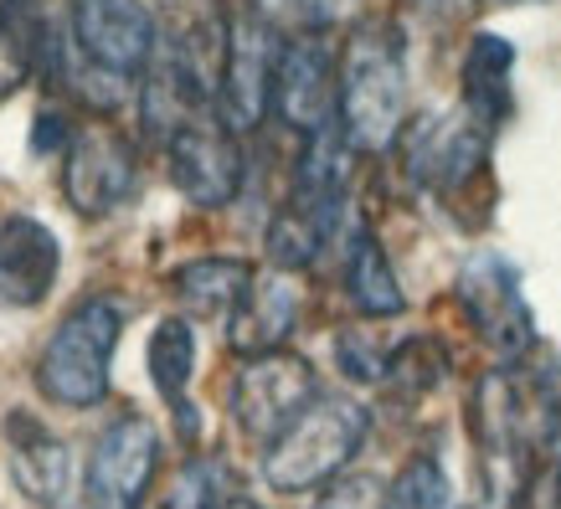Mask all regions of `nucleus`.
Returning <instances> with one entry per match:
<instances>
[{"label": "nucleus", "mask_w": 561, "mask_h": 509, "mask_svg": "<svg viewBox=\"0 0 561 509\" xmlns=\"http://www.w3.org/2000/svg\"><path fill=\"white\" fill-rule=\"evenodd\" d=\"M165 160H171V181L191 206H232L242 190V150L221 114H202L186 129L165 139Z\"/></svg>", "instance_id": "obj_12"}, {"label": "nucleus", "mask_w": 561, "mask_h": 509, "mask_svg": "<svg viewBox=\"0 0 561 509\" xmlns=\"http://www.w3.org/2000/svg\"><path fill=\"white\" fill-rule=\"evenodd\" d=\"M62 247L51 238L47 221L5 217L0 221V299L16 309H36L57 284Z\"/></svg>", "instance_id": "obj_16"}, {"label": "nucleus", "mask_w": 561, "mask_h": 509, "mask_svg": "<svg viewBox=\"0 0 561 509\" xmlns=\"http://www.w3.org/2000/svg\"><path fill=\"white\" fill-rule=\"evenodd\" d=\"M345 293H351L356 314H366V320H397L408 309L402 284H397V273L387 263V247L360 221L351 227V238H345Z\"/></svg>", "instance_id": "obj_18"}, {"label": "nucleus", "mask_w": 561, "mask_h": 509, "mask_svg": "<svg viewBox=\"0 0 561 509\" xmlns=\"http://www.w3.org/2000/svg\"><path fill=\"white\" fill-rule=\"evenodd\" d=\"M387 360H391V345L371 339L366 329H341V335H335V366H341L345 381L376 386V381L387 375Z\"/></svg>", "instance_id": "obj_27"}, {"label": "nucleus", "mask_w": 561, "mask_h": 509, "mask_svg": "<svg viewBox=\"0 0 561 509\" xmlns=\"http://www.w3.org/2000/svg\"><path fill=\"white\" fill-rule=\"evenodd\" d=\"M454 293H459V309H463V320H469V329L500 360H520L536 345V320H530L526 289H520V273H515L511 257H500V253L463 257Z\"/></svg>", "instance_id": "obj_6"}, {"label": "nucleus", "mask_w": 561, "mask_h": 509, "mask_svg": "<svg viewBox=\"0 0 561 509\" xmlns=\"http://www.w3.org/2000/svg\"><path fill=\"white\" fill-rule=\"evenodd\" d=\"M335 114L360 154H381L408 135V57L387 21H360L345 42Z\"/></svg>", "instance_id": "obj_2"}, {"label": "nucleus", "mask_w": 561, "mask_h": 509, "mask_svg": "<svg viewBox=\"0 0 561 509\" xmlns=\"http://www.w3.org/2000/svg\"><path fill=\"white\" fill-rule=\"evenodd\" d=\"M490 160V124H479L469 108L463 114H423L402 135V165H408L412 186L454 196L474 175H484Z\"/></svg>", "instance_id": "obj_8"}, {"label": "nucleus", "mask_w": 561, "mask_h": 509, "mask_svg": "<svg viewBox=\"0 0 561 509\" xmlns=\"http://www.w3.org/2000/svg\"><path fill=\"white\" fill-rule=\"evenodd\" d=\"M278 32L257 5H238L221 21V83L217 114L227 129H257L273 108V72H278Z\"/></svg>", "instance_id": "obj_5"}, {"label": "nucleus", "mask_w": 561, "mask_h": 509, "mask_svg": "<svg viewBox=\"0 0 561 509\" xmlns=\"http://www.w3.org/2000/svg\"><path fill=\"white\" fill-rule=\"evenodd\" d=\"M5 453H11V484H16L36 509H62L72 484V453L47 423H36L32 412L5 417Z\"/></svg>", "instance_id": "obj_14"}, {"label": "nucleus", "mask_w": 561, "mask_h": 509, "mask_svg": "<svg viewBox=\"0 0 561 509\" xmlns=\"http://www.w3.org/2000/svg\"><path fill=\"white\" fill-rule=\"evenodd\" d=\"M57 62H62V47L51 21L26 0H0V99H11L32 72L57 78Z\"/></svg>", "instance_id": "obj_17"}, {"label": "nucleus", "mask_w": 561, "mask_h": 509, "mask_svg": "<svg viewBox=\"0 0 561 509\" xmlns=\"http://www.w3.org/2000/svg\"><path fill=\"white\" fill-rule=\"evenodd\" d=\"M299 304H305V293L294 284V273H284V268L253 273L242 304L232 309V320H227V345L248 360L268 356V350H284V339H289L294 324H299Z\"/></svg>", "instance_id": "obj_15"}, {"label": "nucleus", "mask_w": 561, "mask_h": 509, "mask_svg": "<svg viewBox=\"0 0 561 509\" xmlns=\"http://www.w3.org/2000/svg\"><path fill=\"white\" fill-rule=\"evenodd\" d=\"M469 432L479 442V474H484L479 505L505 509L520 489V474L551 453L561 432L557 381L520 360H505L500 371L479 375L474 396H469Z\"/></svg>", "instance_id": "obj_1"}, {"label": "nucleus", "mask_w": 561, "mask_h": 509, "mask_svg": "<svg viewBox=\"0 0 561 509\" xmlns=\"http://www.w3.org/2000/svg\"><path fill=\"white\" fill-rule=\"evenodd\" d=\"M135 190V154L119 135L83 129L72 135L62 160V196L78 217H114Z\"/></svg>", "instance_id": "obj_13"}, {"label": "nucleus", "mask_w": 561, "mask_h": 509, "mask_svg": "<svg viewBox=\"0 0 561 509\" xmlns=\"http://www.w3.org/2000/svg\"><path fill=\"white\" fill-rule=\"evenodd\" d=\"M314 509H387V484L376 474H341L320 489Z\"/></svg>", "instance_id": "obj_28"}, {"label": "nucleus", "mask_w": 561, "mask_h": 509, "mask_svg": "<svg viewBox=\"0 0 561 509\" xmlns=\"http://www.w3.org/2000/svg\"><path fill=\"white\" fill-rule=\"evenodd\" d=\"M511 68L515 47L494 32H479L463 51V108L490 129L511 114Z\"/></svg>", "instance_id": "obj_20"}, {"label": "nucleus", "mask_w": 561, "mask_h": 509, "mask_svg": "<svg viewBox=\"0 0 561 509\" xmlns=\"http://www.w3.org/2000/svg\"><path fill=\"white\" fill-rule=\"evenodd\" d=\"M387 509H459V505H454V484L438 468V459H412L387 484Z\"/></svg>", "instance_id": "obj_24"}, {"label": "nucleus", "mask_w": 561, "mask_h": 509, "mask_svg": "<svg viewBox=\"0 0 561 509\" xmlns=\"http://www.w3.org/2000/svg\"><path fill=\"white\" fill-rule=\"evenodd\" d=\"M268 21L299 26V32H324L335 21H351L360 11V0H253Z\"/></svg>", "instance_id": "obj_26"}, {"label": "nucleus", "mask_w": 561, "mask_h": 509, "mask_svg": "<svg viewBox=\"0 0 561 509\" xmlns=\"http://www.w3.org/2000/svg\"><path fill=\"white\" fill-rule=\"evenodd\" d=\"M150 381L154 391L165 396L175 407V417H181V438L196 442V407L186 402L191 391V371H196V335H191V320H181V314H171V320L154 324L150 335Z\"/></svg>", "instance_id": "obj_19"}, {"label": "nucleus", "mask_w": 561, "mask_h": 509, "mask_svg": "<svg viewBox=\"0 0 561 509\" xmlns=\"http://www.w3.org/2000/svg\"><path fill=\"white\" fill-rule=\"evenodd\" d=\"M68 144H72V135H68V124H62V114H36V135H32L36 154L68 150Z\"/></svg>", "instance_id": "obj_29"}, {"label": "nucleus", "mask_w": 561, "mask_h": 509, "mask_svg": "<svg viewBox=\"0 0 561 509\" xmlns=\"http://www.w3.org/2000/svg\"><path fill=\"white\" fill-rule=\"evenodd\" d=\"M371 427V412L345 391H320L278 438L263 448V478L278 494L324 489L330 478L345 474V463L360 453Z\"/></svg>", "instance_id": "obj_3"}, {"label": "nucleus", "mask_w": 561, "mask_h": 509, "mask_svg": "<svg viewBox=\"0 0 561 509\" xmlns=\"http://www.w3.org/2000/svg\"><path fill=\"white\" fill-rule=\"evenodd\" d=\"M324 247H330V238H324L320 227H309L305 217H294L289 206L268 221V263H273V268H284V273L309 268Z\"/></svg>", "instance_id": "obj_25"}, {"label": "nucleus", "mask_w": 561, "mask_h": 509, "mask_svg": "<svg viewBox=\"0 0 561 509\" xmlns=\"http://www.w3.org/2000/svg\"><path fill=\"white\" fill-rule=\"evenodd\" d=\"M238 494L232 484V468L221 459H191L181 474L171 478V489L160 499V509H221Z\"/></svg>", "instance_id": "obj_23"}, {"label": "nucleus", "mask_w": 561, "mask_h": 509, "mask_svg": "<svg viewBox=\"0 0 561 509\" xmlns=\"http://www.w3.org/2000/svg\"><path fill=\"white\" fill-rule=\"evenodd\" d=\"M320 396L314 366L294 350H268V356L242 360V371L232 375V417H238L242 438H253L268 448L284 427L299 417Z\"/></svg>", "instance_id": "obj_7"}, {"label": "nucleus", "mask_w": 561, "mask_h": 509, "mask_svg": "<svg viewBox=\"0 0 561 509\" xmlns=\"http://www.w3.org/2000/svg\"><path fill=\"white\" fill-rule=\"evenodd\" d=\"M154 463H160V432H154L150 417H139V412L114 417L88 453V509H139L154 478Z\"/></svg>", "instance_id": "obj_10"}, {"label": "nucleus", "mask_w": 561, "mask_h": 509, "mask_svg": "<svg viewBox=\"0 0 561 509\" xmlns=\"http://www.w3.org/2000/svg\"><path fill=\"white\" fill-rule=\"evenodd\" d=\"M124 335V304L119 299H83L62 314L51 329L47 350L36 360V386L57 407H99L108 396V375H114V350Z\"/></svg>", "instance_id": "obj_4"}, {"label": "nucleus", "mask_w": 561, "mask_h": 509, "mask_svg": "<svg viewBox=\"0 0 561 509\" xmlns=\"http://www.w3.org/2000/svg\"><path fill=\"white\" fill-rule=\"evenodd\" d=\"M72 51L114 78H145L160 32L145 0H68Z\"/></svg>", "instance_id": "obj_9"}, {"label": "nucleus", "mask_w": 561, "mask_h": 509, "mask_svg": "<svg viewBox=\"0 0 561 509\" xmlns=\"http://www.w3.org/2000/svg\"><path fill=\"white\" fill-rule=\"evenodd\" d=\"M341 68L335 51L324 47L320 32H299L278 51V72H273V114L294 135H314L341 114Z\"/></svg>", "instance_id": "obj_11"}, {"label": "nucleus", "mask_w": 561, "mask_h": 509, "mask_svg": "<svg viewBox=\"0 0 561 509\" xmlns=\"http://www.w3.org/2000/svg\"><path fill=\"white\" fill-rule=\"evenodd\" d=\"M448 375V356L433 335H408L402 345H391V360H387V375L381 386L402 402H417L427 391H438V381Z\"/></svg>", "instance_id": "obj_22"}, {"label": "nucleus", "mask_w": 561, "mask_h": 509, "mask_svg": "<svg viewBox=\"0 0 561 509\" xmlns=\"http://www.w3.org/2000/svg\"><path fill=\"white\" fill-rule=\"evenodd\" d=\"M253 284V268L242 257H196L186 268H175L171 289L175 299L202 314V320H232V309L242 304V293Z\"/></svg>", "instance_id": "obj_21"}]
</instances>
